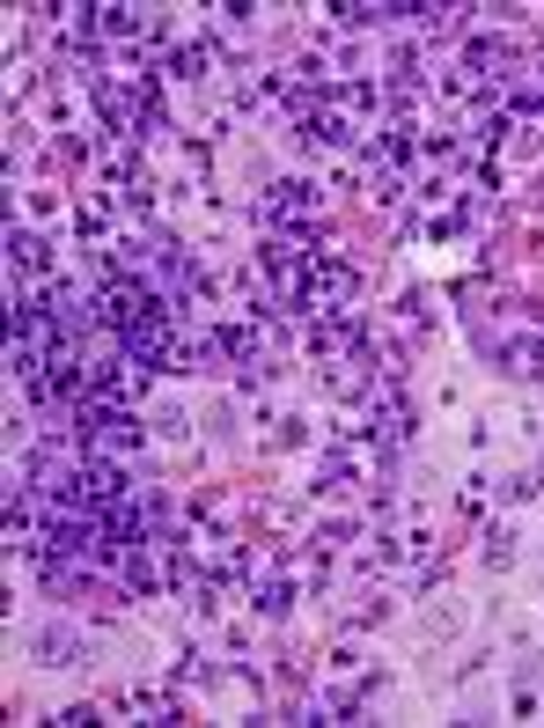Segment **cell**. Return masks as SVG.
Here are the masks:
<instances>
[{
	"mask_svg": "<svg viewBox=\"0 0 544 728\" xmlns=\"http://www.w3.org/2000/svg\"><path fill=\"white\" fill-rule=\"evenodd\" d=\"M125 361H133V368H162V361H170V324H162V317L133 324V332H125Z\"/></svg>",
	"mask_w": 544,
	"mask_h": 728,
	"instance_id": "6da1fadb",
	"label": "cell"
},
{
	"mask_svg": "<svg viewBox=\"0 0 544 728\" xmlns=\"http://www.w3.org/2000/svg\"><path fill=\"white\" fill-rule=\"evenodd\" d=\"M272 213H280V221H302V213H309V192H302V184H280V192H272Z\"/></svg>",
	"mask_w": 544,
	"mask_h": 728,
	"instance_id": "7a4b0ae2",
	"label": "cell"
},
{
	"mask_svg": "<svg viewBox=\"0 0 544 728\" xmlns=\"http://www.w3.org/2000/svg\"><path fill=\"white\" fill-rule=\"evenodd\" d=\"M8 258H15V266H30V273H37V266H45V243H37V236H8Z\"/></svg>",
	"mask_w": 544,
	"mask_h": 728,
	"instance_id": "3957f363",
	"label": "cell"
}]
</instances>
